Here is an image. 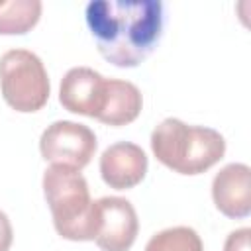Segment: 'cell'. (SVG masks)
<instances>
[{
	"mask_svg": "<svg viewBox=\"0 0 251 251\" xmlns=\"http://www.w3.org/2000/svg\"><path fill=\"white\" fill-rule=\"evenodd\" d=\"M141 108H143V96L133 82L120 78H106L104 104L96 120L114 127L127 126L139 116Z\"/></svg>",
	"mask_w": 251,
	"mask_h": 251,
	"instance_id": "30bf717a",
	"label": "cell"
},
{
	"mask_svg": "<svg viewBox=\"0 0 251 251\" xmlns=\"http://www.w3.org/2000/svg\"><path fill=\"white\" fill-rule=\"evenodd\" d=\"M96 145L94 131L88 126L71 120L53 122L39 137V153L47 163L75 171L84 169L92 161Z\"/></svg>",
	"mask_w": 251,
	"mask_h": 251,
	"instance_id": "5b68a950",
	"label": "cell"
},
{
	"mask_svg": "<svg viewBox=\"0 0 251 251\" xmlns=\"http://www.w3.org/2000/svg\"><path fill=\"white\" fill-rule=\"evenodd\" d=\"M212 198L216 208L231 220L251 214V169L243 163H229L212 180Z\"/></svg>",
	"mask_w": 251,
	"mask_h": 251,
	"instance_id": "9c48e42d",
	"label": "cell"
},
{
	"mask_svg": "<svg viewBox=\"0 0 251 251\" xmlns=\"http://www.w3.org/2000/svg\"><path fill=\"white\" fill-rule=\"evenodd\" d=\"M0 92L6 104L22 114L41 110L51 94L43 61L27 49H10L0 57Z\"/></svg>",
	"mask_w": 251,
	"mask_h": 251,
	"instance_id": "277c9868",
	"label": "cell"
},
{
	"mask_svg": "<svg viewBox=\"0 0 251 251\" xmlns=\"http://www.w3.org/2000/svg\"><path fill=\"white\" fill-rule=\"evenodd\" d=\"M249 239H251V229L239 227L226 237L224 251H249Z\"/></svg>",
	"mask_w": 251,
	"mask_h": 251,
	"instance_id": "4fadbf2b",
	"label": "cell"
},
{
	"mask_svg": "<svg viewBox=\"0 0 251 251\" xmlns=\"http://www.w3.org/2000/svg\"><path fill=\"white\" fill-rule=\"evenodd\" d=\"M151 151L161 165L178 175H202L224 159L226 139L212 127L165 118L151 133Z\"/></svg>",
	"mask_w": 251,
	"mask_h": 251,
	"instance_id": "7a4b0ae2",
	"label": "cell"
},
{
	"mask_svg": "<svg viewBox=\"0 0 251 251\" xmlns=\"http://www.w3.org/2000/svg\"><path fill=\"white\" fill-rule=\"evenodd\" d=\"M39 0H10L0 2V35L27 33L41 18Z\"/></svg>",
	"mask_w": 251,
	"mask_h": 251,
	"instance_id": "8fae6325",
	"label": "cell"
},
{
	"mask_svg": "<svg viewBox=\"0 0 251 251\" xmlns=\"http://www.w3.org/2000/svg\"><path fill=\"white\" fill-rule=\"evenodd\" d=\"M94 241L102 251H127L137 237L139 220L133 204L120 196H104L92 202Z\"/></svg>",
	"mask_w": 251,
	"mask_h": 251,
	"instance_id": "8992f818",
	"label": "cell"
},
{
	"mask_svg": "<svg viewBox=\"0 0 251 251\" xmlns=\"http://www.w3.org/2000/svg\"><path fill=\"white\" fill-rule=\"evenodd\" d=\"M84 20L98 53L116 67H137L157 47L165 27L159 0H92Z\"/></svg>",
	"mask_w": 251,
	"mask_h": 251,
	"instance_id": "6da1fadb",
	"label": "cell"
},
{
	"mask_svg": "<svg viewBox=\"0 0 251 251\" xmlns=\"http://www.w3.org/2000/svg\"><path fill=\"white\" fill-rule=\"evenodd\" d=\"M43 194L53 226L63 239L94 241V210L88 182L80 171L51 165L43 173Z\"/></svg>",
	"mask_w": 251,
	"mask_h": 251,
	"instance_id": "3957f363",
	"label": "cell"
},
{
	"mask_svg": "<svg viewBox=\"0 0 251 251\" xmlns=\"http://www.w3.org/2000/svg\"><path fill=\"white\" fill-rule=\"evenodd\" d=\"M145 151L131 141H118L104 149L100 157V176L116 190H127L137 186L147 173Z\"/></svg>",
	"mask_w": 251,
	"mask_h": 251,
	"instance_id": "ba28073f",
	"label": "cell"
},
{
	"mask_svg": "<svg viewBox=\"0 0 251 251\" xmlns=\"http://www.w3.org/2000/svg\"><path fill=\"white\" fill-rule=\"evenodd\" d=\"M14 239V229L8 220V216L0 210V251H8Z\"/></svg>",
	"mask_w": 251,
	"mask_h": 251,
	"instance_id": "5bb4252c",
	"label": "cell"
},
{
	"mask_svg": "<svg viewBox=\"0 0 251 251\" xmlns=\"http://www.w3.org/2000/svg\"><path fill=\"white\" fill-rule=\"evenodd\" d=\"M145 251H204V243L200 235L188 226H175L155 233Z\"/></svg>",
	"mask_w": 251,
	"mask_h": 251,
	"instance_id": "7c38bea8",
	"label": "cell"
},
{
	"mask_svg": "<svg viewBox=\"0 0 251 251\" xmlns=\"http://www.w3.org/2000/svg\"><path fill=\"white\" fill-rule=\"evenodd\" d=\"M106 78L90 67H73L65 73L59 86V102L65 110L96 118L102 110Z\"/></svg>",
	"mask_w": 251,
	"mask_h": 251,
	"instance_id": "52a82bcc",
	"label": "cell"
}]
</instances>
